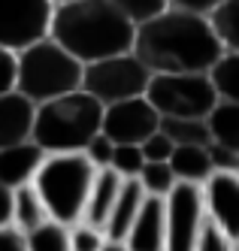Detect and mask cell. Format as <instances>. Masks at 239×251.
<instances>
[{"instance_id": "1", "label": "cell", "mask_w": 239, "mask_h": 251, "mask_svg": "<svg viewBox=\"0 0 239 251\" xmlns=\"http://www.w3.org/2000/svg\"><path fill=\"white\" fill-rule=\"evenodd\" d=\"M131 51L149 67V73H209L224 55V46L209 15L167 6L136 25Z\"/></svg>"}, {"instance_id": "2", "label": "cell", "mask_w": 239, "mask_h": 251, "mask_svg": "<svg viewBox=\"0 0 239 251\" xmlns=\"http://www.w3.org/2000/svg\"><path fill=\"white\" fill-rule=\"evenodd\" d=\"M136 25L121 15L109 0H70L52 12L49 37L58 40L82 64L133 49Z\"/></svg>"}, {"instance_id": "3", "label": "cell", "mask_w": 239, "mask_h": 251, "mask_svg": "<svg viewBox=\"0 0 239 251\" xmlns=\"http://www.w3.org/2000/svg\"><path fill=\"white\" fill-rule=\"evenodd\" d=\"M100 124H103V103L82 88H76L70 94H61L36 106L30 139L46 154L82 151L88 139L100 133Z\"/></svg>"}, {"instance_id": "4", "label": "cell", "mask_w": 239, "mask_h": 251, "mask_svg": "<svg viewBox=\"0 0 239 251\" xmlns=\"http://www.w3.org/2000/svg\"><path fill=\"white\" fill-rule=\"evenodd\" d=\"M82 61L52 37H43L18 51L15 91H22L36 106L82 88Z\"/></svg>"}, {"instance_id": "5", "label": "cell", "mask_w": 239, "mask_h": 251, "mask_svg": "<svg viewBox=\"0 0 239 251\" xmlns=\"http://www.w3.org/2000/svg\"><path fill=\"white\" fill-rule=\"evenodd\" d=\"M94 173L97 167L85 157V151L46 154L33 176V185L46 200L49 218L61 221V224L79 221L85 200H88V188L94 182Z\"/></svg>"}, {"instance_id": "6", "label": "cell", "mask_w": 239, "mask_h": 251, "mask_svg": "<svg viewBox=\"0 0 239 251\" xmlns=\"http://www.w3.org/2000/svg\"><path fill=\"white\" fill-rule=\"evenodd\" d=\"M145 97L160 118H206L218 103L209 73H152Z\"/></svg>"}, {"instance_id": "7", "label": "cell", "mask_w": 239, "mask_h": 251, "mask_svg": "<svg viewBox=\"0 0 239 251\" xmlns=\"http://www.w3.org/2000/svg\"><path fill=\"white\" fill-rule=\"evenodd\" d=\"M149 79H152L149 67H145L133 51L109 55V58L91 61V64L82 67V91H88L103 106L145 94Z\"/></svg>"}, {"instance_id": "8", "label": "cell", "mask_w": 239, "mask_h": 251, "mask_svg": "<svg viewBox=\"0 0 239 251\" xmlns=\"http://www.w3.org/2000/svg\"><path fill=\"white\" fill-rule=\"evenodd\" d=\"M163 221H167V245L163 251H194L200 227L206 221L203 191L191 182H176L163 197Z\"/></svg>"}, {"instance_id": "9", "label": "cell", "mask_w": 239, "mask_h": 251, "mask_svg": "<svg viewBox=\"0 0 239 251\" xmlns=\"http://www.w3.org/2000/svg\"><path fill=\"white\" fill-rule=\"evenodd\" d=\"M54 3L52 0H0V46L22 51L49 37Z\"/></svg>"}, {"instance_id": "10", "label": "cell", "mask_w": 239, "mask_h": 251, "mask_svg": "<svg viewBox=\"0 0 239 251\" xmlns=\"http://www.w3.org/2000/svg\"><path fill=\"white\" fill-rule=\"evenodd\" d=\"M158 127H160V115L145 94L103 106L100 130L112 142H133V146H139V142L145 136H152Z\"/></svg>"}, {"instance_id": "11", "label": "cell", "mask_w": 239, "mask_h": 251, "mask_svg": "<svg viewBox=\"0 0 239 251\" xmlns=\"http://www.w3.org/2000/svg\"><path fill=\"white\" fill-rule=\"evenodd\" d=\"M200 191L206 218L215 221L233 242H239V176L233 170H212Z\"/></svg>"}, {"instance_id": "12", "label": "cell", "mask_w": 239, "mask_h": 251, "mask_svg": "<svg viewBox=\"0 0 239 251\" xmlns=\"http://www.w3.org/2000/svg\"><path fill=\"white\" fill-rule=\"evenodd\" d=\"M131 251H163L167 245V221H163V197H145V203L124 236Z\"/></svg>"}, {"instance_id": "13", "label": "cell", "mask_w": 239, "mask_h": 251, "mask_svg": "<svg viewBox=\"0 0 239 251\" xmlns=\"http://www.w3.org/2000/svg\"><path fill=\"white\" fill-rule=\"evenodd\" d=\"M33 118H36V103L27 100L22 91L0 94V149L30 139Z\"/></svg>"}, {"instance_id": "14", "label": "cell", "mask_w": 239, "mask_h": 251, "mask_svg": "<svg viewBox=\"0 0 239 251\" xmlns=\"http://www.w3.org/2000/svg\"><path fill=\"white\" fill-rule=\"evenodd\" d=\"M43 157H46V151L33 139L15 142V146H3L0 149V185L18 188V185L33 182Z\"/></svg>"}, {"instance_id": "15", "label": "cell", "mask_w": 239, "mask_h": 251, "mask_svg": "<svg viewBox=\"0 0 239 251\" xmlns=\"http://www.w3.org/2000/svg\"><path fill=\"white\" fill-rule=\"evenodd\" d=\"M145 188L139 185V178H121V188H118V197L112 209H109V218L103 224V233L109 242H124L127 230H131V224L136 221V215L145 203Z\"/></svg>"}, {"instance_id": "16", "label": "cell", "mask_w": 239, "mask_h": 251, "mask_svg": "<svg viewBox=\"0 0 239 251\" xmlns=\"http://www.w3.org/2000/svg\"><path fill=\"white\" fill-rule=\"evenodd\" d=\"M118 188H121V176L112 167H100L94 173V182H91V188H88L82 221H88V224H94V227L103 230V224L109 218V209H112L115 197H118Z\"/></svg>"}, {"instance_id": "17", "label": "cell", "mask_w": 239, "mask_h": 251, "mask_svg": "<svg viewBox=\"0 0 239 251\" xmlns=\"http://www.w3.org/2000/svg\"><path fill=\"white\" fill-rule=\"evenodd\" d=\"M170 167H173L176 182L203 185L212 173L209 146H176L173 154H170Z\"/></svg>"}, {"instance_id": "18", "label": "cell", "mask_w": 239, "mask_h": 251, "mask_svg": "<svg viewBox=\"0 0 239 251\" xmlns=\"http://www.w3.org/2000/svg\"><path fill=\"white\" fill-rule=\"evenodd\" d=\"M43 221H49V209H46V200L40 197V191H36V185L27 182V185L12 188V224L27 233L33 227H40Z\"/></svg>"}, {"instance_id": "19", "label": "cell", "mask_w": 239, "mask_h": 251, "mask_svg": "<svg viewBox=\"0 0 239 251\" xmlns=\"http://www.w3.org/2000/svg\"><path fill=\"white\" fill-rule=\"evenodd\" d=\"M206 124H209L212 142H218V146H224V149L239 154V103L218 100L212 106V112L206 115Z\"/></svg>"}, {"instance_id": "20", "label": "cell", "mask_w": 239, "mask_h": 251, "mask_svg": "<svg viewBox=\"0 0 239 251\" xmlns=\"http://www.w3.org/2000/svg\"><path fill=\"white\" fill-rule=\"evenodd\" d=\"M160 130L173 139V146H209L206 118H160Z\"/></svg>"}, {"instance_id": "21", "label": "cell", "mask_w": 239, "mask_h": 251, "mask_svg": "<svg viewBox=\"0 0 239 251\" xmlns=\"http://www.w3.org/2000/svg\"><path fill=\"white\" fill-rule=\"evenodd\" d=\"M209 79L215 85L218 100L239 103V51H224L209 70Z\"/></svg>"}, {"instance_id": "22", "label": "cell", "mask_w": 239, "mask_h": 251, "mask_svg": "<svg viewBox=\"0 0 239 251\" xmlns=\"http://www.w3.org/2000/svg\"><path fill=\"white\" fill-rule=\"evenodd\" d=\"M209 22L221 40L224 51H239V0H221L212 12Z\"/></svg>"}, {"instance_id": "23", "label": "cell", "mask_w": 239, "mask_h": 251, "mask_svg": "<svg viewBox=\"0 0 239 251\" xmlns=\"http://www.w3.org/2000/svg\"><path fill=\"white\" fill-rule=\"evenodd\" d=\"M27 248H30V251H70L67 224L49 218V221H43L40 227L27 230Z\"/></svg>"}, {"instance_id": "24", "label": "cell", "mask_w": 239, "mask_h": 251, "mask_svg": "<svg viewBox=\"0 0 239 251\" xmlns=\"http://www.w3.org/2000/svg\"><path fill=\"white\" fill-rule=\"evenodd\" d=\"M136 178H139V185L145 188L149 197H167L170 188L176 185V176H173L170 160H145Z\"/></svg>"}, {"instance_id": "25", "label": "cell", "mask_w": 239, "mask_h": 251, "mask_svg": "<svg viewBox=\"0 0 239 251\" xmlns=\"http://www.w3.org/2000/svg\"><path fill=\"white\" fill-rule=\"evenodd\" d=\"M142 164H145V157H142L139 146H133V142H115L109 167H112L121 178H136L139 170H142Z\"/></svg>"}, {"instance_id": "26", "label": "cell", "mask_w": 239, "mask_h": 251, "mask_svg": "<svg viewBox=\"0 0 239 251\" xmlns=\"http://www.w3.org/2000/svg\"><path fill=\"white\" fill-rule=\"evenodd\" d=\"M67 236H70V251H100L106 245V233L82 218L67 224Z\"/></svg>"}, {"instance_id": "27", "label": "cell", "mask_w": 239, "mask_h": 251, "mask_svg": "<svg viewBox=\"0 0 239 251\" xmlns=\"http://www.w3.org/2000/svg\"><path fill=\"white\" fill-rule=\"evenodd\" d=\"M121 15H127L133 25L149 22L152 15H158L160 9H167V0H109Z\"/></svg>"}, {"instance_id": "28", "label": "cell", "mask_w": 239, "mask_h": 251, "mask_svg": "<svg viewBox=\"0 0 239 251\" xmlns=\"http://www.w3.org/2000/svg\"><path fill=\"white\" fill-rule=\"evenodd\" d=\"M233 239L227 236V233L218 227L215 221H203V227H200V236L194 242V251H233Z\"/></svg>"}, {"instance_id": "29", "label": "cell", "mask_w": 239, "mask_h": 251, "mask_svg": "<svg viewBox=\"0 0 239 251\" xmlns=\"http://www.w3.org/2000/svg\"><path fill=\"white\" fill-rule=\"evenodd\" d=\"M139 149H142V157H145V160H170V154H173L176 146H173V139L158 127L152 136H145V139L139 142Z\"/></svg>"}, {"instance_id": "30", "label": "cell", "mask_w": 239, "mask_h": 251, "mask_svg": "<svg viewBox=\"0 0 239 251\" xmlns=\"http://www.w3.org/2000/svg\"><path fill=\"white\" fill-rule=\"evenodd\" d=\"M112 149H115V142L100 130V133H94V136L88 139V146L82 151H85V157L91 160V164L100 170V167H109V160H112Z\"/></svg>"}, {"instance_id": "31", "label": "cell", "mask_w": 239, "mask_h": 251, "mask_svg": "<svg viewBox=\"0 0 239 251\" xmlns=\"http://www.w3.org/2000/svg\"><path fill=\"white\" fill-rule=\"evenodd\" d=\"M15 76H18V51L0 46V94L15 91Z\"/></svg>"}, {"instance_id": "32", "label": "cell", "mask_w": 239, "mask_h": 251, "mask_svg": "<svg viewBox=\"0 0 239 251\" xmlns=\"http://www.w3.org/2000/svg\"><path fill=\"white\" fill-rule=\"evenodd\" d=\"M0 251H30L27 248V233L15 224L0 227Z\"/></svg>"}, {"instance_id": "33", "label": "cell", "mask_w": 239, "mask_h": 251, "mask_svg": "<svg viewBox=\"0 0 239 251\" xmlns=\"http://www.w3.org/2000/svg\"><path fill=\"white\" fill-rule=\"evenodd\" d=\"M236 151L218 146V142H209V160H212V170H233L236 167Z\"/></svg>"}, {"instance_id": "34", "label": "cell", "mask_w": 239, "mask_h": 251, "mask_svg": "<svg viewBox=\"0 0 239 251\" xmlns=\"http://www.w3.org/2000/svg\"><path fill=\"white\" fill-rule=\"evenodd\" d=\"M221 0H167V6L173 9H188V12H200V15H209Z\"/></svg>"}, {"instance_id": "35", "label": "cell", "mask_w": 239, "mask_h": 251, "mask_svg": "<svg viewBox=\"0 0 239 251\" xmlns=\"http://www.w3.org/2000/svg\"><path fill=\"white\" fill-rule=\"evenodd\" d=\"M12 224V188L0 185V227Z\"/></svg>"}, {"instance_id": "36", "label": "cell", "mask_w": 239, "mask_h": 251, "mask_svg": "<svg viewBox=\"0 0 239 251\" xmlns=\"http://www.w3.org/2000/svg\"><path fill=\"white\" fill-rule=\"evenodd\" d=\"M100 251H131V248H127L124 242H109V239H106V245H103Z\"/></svg>"}, {"instance_id": "37", "label": "cell", "mask_w": 239, "mask_h": 251, "mask_svg": "<svg viewBox=\"0 0 239 251\" xmlns=\"http://www.w3.org/2000/svg\"><path fill=\"white\" fill-rule=\"evenodd\" d=\"M52 3H54V6H58V3H70V0H52Z\"/></svg>"}, {"instance_id": "38", "label": "cell", "mask_w": 239, "mask_h": 251, "mask_svg": "<svg viewBox=\"0 0 239 251\" xmlns=\"http://www.w3.org/2000/svg\"><path fill=\"white\" fill-rule=\"evenodd\" d=\"M233 173H236V176H239V157H236V167H233Z\"/></svg>"}, {"instance_id": "39", "label": "cell", "mask_w": 239, "mask_h": 251, "mask_svg": "<svg viewBox=\"0 0 239 251\" xmlns=\"http://www.w3.org/2000/svg\"><path fill=\"white\" fill-rule=\"evenodd\" d=\"M233 251H239V242H236V245H233Z\"/></svg>"}]
</instances>
